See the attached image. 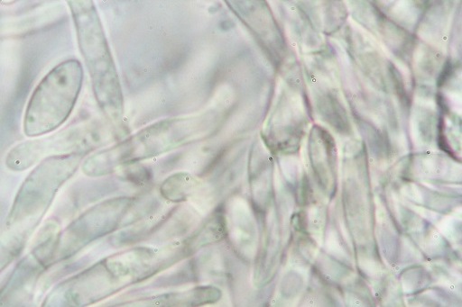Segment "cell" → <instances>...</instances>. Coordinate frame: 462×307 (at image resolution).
<instances>
[{
	"label": "cell",
	"mask_w": 462,
	"mask_h": 307,
	"mask_svg": "<svg viewBox=\"0 0 462 307\" xmlns=\"http://www.w3.org/2000/svg\"><path fill=\"white\" fill-rule=\"evenodd\" d=\"M219 295L216 288L204 287L183 293H171L141 300L120 307H198L216 302Z\"/></svg>",
	"instance_id": "cell-6"
},
{
	"label": "cell",
	"mask_w": 462,
	"mask_h": 307,
	"mask_svg": "<svg viewBox=\"0 0 462 307\" xmlns=\"http://www.w3.org/2000/svg\"><path fill=\"white\" fill-rule=\"evenodd\" d=\"M444 101L445 100L443 99L442 96H440V95L438 96V103H439V106L441 107V109L448 111V106H447V104H445Z\"/></svg>",
	"instance_id": "cell-9"
},
{
	"label": "cell",
	"mask_w": 462,
	"mask_h": 307,
	"mask_svg": "<svg viewBox=\"0 0 462 307\" xmlns=\"http://www.w3.org/2000/svg\"><path fill=\"white\" fill-rule=\"evenodd\" d=\"M84 70L80 61L69 59L52 68L33 91L23 120L29 138L49 134L69 118L80 95Z\"/></svg>",
	"instance_id": "cell-3"
},
{
	"label": "cell",
	"mask_w": 462,
	"mask_h": 307,
	"mask_svg": "<svg viewBox=\"0 0 462 307\" xmlns=\"http://www.w3.org/2000/svg\"><path fill=\"white\" fill-rule=\"evenodd\" d=\"M452 72H453V64L450 60H448L445 64L443 71L441 72V74L439 76V78L438 81L439 87H442L447 83V81L450 78Z\"/></svg>",
	"instance_id": "cell-8"
},
{
	"label": "cell",
	"mask_w": 462,
	"mask_h": 307,
	"mask_svg": "<svg viewBox=\"0 0 462 307\" xmlns=\"http://www.w3.org/2000/svg\"><path fill=\"white\" fill-rule=\"evenodd\" d=\"M221 114L209 110L197 116L163 120L124 141L95 153L83 165L89 176L111 174L120 167L162 155L182 145L211 136L221 124Z\"/></svg>",
	"instance_id": "cell-1"
},
{
	"label": "cell",
	"mask_w": 462,
	"mask_h": 307,
	"mask_svg": "<svg viewBox=\"0 0 462 307\" xmlns=\"http://www.w3.org/2000/svg\"><path fill=\"white\" fill-rule=\"evenodd\" d=\"M85 153L43 160L22 185L8 217L7 225L34 226L51 206L60 187L79 169Z\"/></svg>",
	"instance_id": "cell-4"
},
{
	"label": "cell",
	"mask_w": 462,
	"mask_h": 307,
	"mask_svg": "<svg viewBox=\"0 0 462 307\" xmlns=\"http://www.w3.org/2000/svg\"><path fill=\"white\" fill-rule=\"evenodd\" d=\"M68 5L96 100L105 116L118 123L124 118V95L97 8L91 0H72Z\"/></svg>",
	"instance_id": "cell-2"
},
{
	"label": "cell",
	"mask_w": 462,
	"mask_h": 307,
	"mask_svg": "<svg viewBox=\"0 0 462 307\" xmlns=\"http://www.w3.org/2000/svg\"><path fill=\"white\" fill-rule=\"evenodd\" d=\"M196 186V182L186 174H176L162 185V194L173 202L185 200Z\"/></svg>",
	"instance_id": "cell-7"
},
{
	"label": "cell",
	"mask_w": 462,
	"mask_h": 307,
	"mask_svg": "<svg viewBox=\"0 0 462 307\" xmlns=\"http://www.w3.org/2000/svg\"><path fill=\"white\" fill-rule=\"evenodd\" d=\"M87 132L85 128L73 127L47 138L27 140L9 152L6 166L14 172H21L50 158L86 153L90 147V135Z\"/></svg>",
	"instance_id": "cell-5"
}]
</instances>
